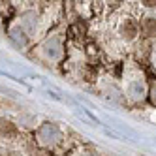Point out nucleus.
<instances>
[{"instance_id":"nucleus-4","label":"nucleus","mask_w":156,"mask_h":156,"mask_svg":"<svg viewBox=\"0 0 156 156\" xmlns=\"http://www.w3.org/2000/svg\"><path fill=\"white\" fill-rule=\"evenodd\" d=\"M141 30H143V34H147V36H156V17L154 15L145 17L143 23H141Z\"/></svg>"},{"instance_id":"nucleus-8","label":"nucleus","mask_w":156,"mask_h":156,"mask_svg":"<svg viewBox=\"0 0 156 156\" xmlns=\"http://www.w3.org/2000/svg\"><path fill=\"white\" fill-rule=\"evenodd\" d=\"M145 4H147L149 8H154V6H156V2H154V0H147V2H145Z\"/></svg>"},{"instance_id":"nucleus-2","label":"nucleus","mask_w":156,"mask_h":156,"mask_svg":"<svg viewBox=\"0 0 156 156\" xmlns=\"http://www.w3.org/2000/svg\"><path fill=\"white\" fill-rule=\"evenodd\" d=\"M128 94L133 100H141L147 94V88H145V81L143 79H132L128 83Z\"/></svg>"},{"instance_id":"nucleus-3","label":"nucleus","mask_w":156,"mask_h":156,"mask_svg":"<svg viewBox=\"0 0 156 156\" xmlns=\"http://www.w3.org/2000/svg\"><path fill=\"white\" fill-rule=\"evenodd\" d=\"M17 126L13 124L12 120L8 119H0V133H2L4 137H15L17 136Z\"/></svg>"},{"instance_id":"nucleus-7","label":"nucleus","mask_w":156,"mask_h":156,"mask_svg":"<svg viewBox=\"0 0 156 156\" xmlns=\"http://www.w3.org/2000/svg\"><path fill=\"white\" fill-rule=\"evenodd\" d=\"M152 66H154V70H156V49L152 51Z\"/></svg>"},{"instance_id":"nucleus-1","label":"nucleus","mask_w":156,"mask_h":156,"mask_svg":"<svg viewBox=\"0 0 156 156\" xmlns=\"http://www.w3.org/2000/svg\"><path fill=\"white\" fill-rule=\"evenodd\" d=\"M119 34L122 40H126V41H132L133 38L137 36V25L133 23L132 19H124L122 21V25L119 28Z\"/></svg>"},{"instance_id":"nucleus-6","label":"nucleus","mask_w":156,"mask_h":156,"mask_svg":"<svg viewBox=\"0 0 156 156\" xmlns=\"http://www.w3.org/2000/svg\"><path fill=\"white\" fill-rule=\"evenodd\" d=\"M32 156H51L49 152H43V151H38V152H34Z\"/></svg>"},{"instance_id":"nucleus-5","label":"nucleus","mask_w":156,"mask_h":156,"mask_svg":"<svg viewBox=\"0 0 156 156\" xmlns=\"http://www.w3.org/2000/svg\"><path fill=\"white\" fill-rule=\"evenodd\" d=\"M149 94H151V102L156 105V81L152 83V87H151V92H149Z\"/></svg>"}]
</instances>
